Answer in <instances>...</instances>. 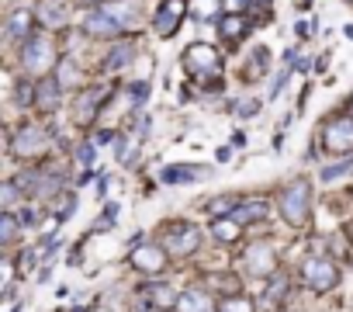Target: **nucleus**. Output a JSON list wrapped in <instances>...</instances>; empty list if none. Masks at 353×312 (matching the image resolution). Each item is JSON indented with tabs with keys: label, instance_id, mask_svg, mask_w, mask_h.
Segmentation results:
<instances>
[{
	"label": "nucleus",
	"instance_id": "obj_8",
	"mask_svg": "<svg viewBox=\"0 0 353 312\" xmlns=\"http://www.w3.org/2000/svg\"><path fill=\"white\" fill-rule=\"evenodd\" d=\"M322 142L332 156H353V118H332L322 132Z\"/></svg>",
	"mask_w": 353,
	"mask_h": 312
},
{
	"label": "nucleus",
	"instance_id": "obj_15",
	"mask_svg": "<svg viewBox=\"0 0 353 312\" xmlns=\"http://www.w3.org/2000/svg\"><path fill=\"white\" fill-rule=\"evenodd\" d=\"M250 28H253V21L246 14H222L219 18V35L225 42H243L250 35Z\"/></svg>",
	"mask_w": 353,
	"mask_h": 312
},
{
	"label": "nucleus",
	"instance_id": "obj_4",
	"mask_svg": "<svg viewBox=\"0 0 353 312\" xmlns=\"http://www.w3.org/2000/svg\"><path fill=\"white\" fill-rule=\"evenodd\" d=\"M52 63H56L52 42H49L46 35H32V39L25 42V52H21V66H25V73H32V77H46V73L52 70Z\"/></svg>",
	"mask_w": 353,
	"mask_h": 312
},
{
	"label": "nucleus",
	"instance_id": "obj_2",
	"mask_svg": "<svg viewBox=\"0 0 353 312\" xmlns=\"http://www.w3.org/2000/svg\"><path fill=\"white\" fill-rule=\"evenodd\" d=\"M184 70H188L194 80L212 84V80L222 77V56H219L215 46H208V42H194V46L184 49Z\"/></svg>",
	"mask_w": 353,
	"mask_h": 312
},
{
	"label": "nucleus",
	"instance_id": "obj_43",
	"mask_svg": "<svg viewBox=\"0 0 353 312\" xmlns=\"http://www.w3.org/2000/svg\"><path fill=\"white\" fill-rule=\"evenodd\" d=\"M350 111H353V101H350Z\"/></svg>",
	"mask_w": 353,
	"mask_h": 312
},
{
	"label": "nucleus",
	"instance_id": "obj_41",
	"mask_svg": "<svg viewBox=\"0 0 353 312\" xmlns=\"http://www.w3.org/2000/svg\"><path fill=\"white\" fill-rule=\"evenodd\" d=\"M80 4H97V0H80Z\"/></svg>",
	"mask_w": 353,
	"mask_h": 312
},
{
	"label": "nucleus",
	"instance_id": "obj_27",
	"mask_svg": "<svg viewBox=\"0 0 353 312\" xmlns=\"http://www.w3.org/2000/svg\"><path fill=\"white\" fill-rule=\"evenodd\" d=\"M128 101H132V108H142L145 101H149V84L142 80V84H132L128 87Z\"/></svg>",
	"mask_w": 353,
	"mask_h": 312
},
{
	"label": "nucleus",
	"instance_id": "obj_16",
	"mask_svg": "<svg viewBox=\"0 0 353 312\" xmlns=\"http://www.w3.org/2000/svg\"><path fill=\"white\" fill-rule=\"evenodd\" d=\"M142 298L149 302V309H170V305H176V302H181V295H176L170 284H145L142 288Z\"/></svg>",
	"mask_w": 353,
	"mask_h": 312
},
{
	"label": "nucleus",
	"instance_id": "obj_11",
	"mask_svg": "<svg viewBox=\"0 0 353 312\" xmlns=\"http://www.w3.org/2000/svg\"><path fill=\"white\" fill-rule=\"evenodd\" d=\"M83 32L94 35V39H118L121 35V18L111 14V8L108 11H90L83 18Z\"/></svg>",
	"mask_w": 353,
	"mask_h": 312
},
{
	"label": "nucleus",
	"instance_id": "obj_23",
	"mask_svg": "<svg viewBox=\"0 0 353 312\" xmlns=\"http://www.w3.org/2000/svg\"><path fill=\"white\" fill-rule=\"evenodd\" d=\"M39 21L52 28V25H63L66 14H63V8L56 4V0H42V14H39Z\"/></svg>",
	"mask_w": 353,
	"mask_h": 312
},
{
	"label": "nucleus",
	"instance_id": "obj_35",
	"mask_svg": "<svg viewBox=\"0 0 353 312\" xmlns=\"http://www.w3.org/2000/svg\"><path fill=\"white\" fill-rule=\"evenodd\" d=\"M73 205H77V198H73V195H66V198H63V208H59V222L73 215Z\"/></svg>",
	"mask_w": 353,
	"mask_h": 312
},
{
	"label": "nucleus",
	"instance_id": "obj_36",
	"mask_svg": "<svg viewBox=\"0 0 353 312\" xmlns=\"http://www.w3.org/2000/svg\"><path fill=\"white\" fill-rule=\"evenodd\" d=\"M294 35H298V39H308V35H312V21H298V25H294Z\"/></svg>",
	"mask_w": 353,
	"mask_h": 312
},
{
	"label": "nucleus",
	"instance_id": "obj_20",
	"mask_svg": "<svg viewBox=\"0 0 353 312\" xmlns=\"http://www.w3.org/2000/svg\"><path fill=\"white\" fill-rule=\"evenodd\" d=\"M132 56H135V49H132L128 42H118V46L108 52V59H104V70H108V73H118V70H125V66L132 63Z\"/></svg>",
	"mask_w": 353,
	"mask_h": 312
},
{
	"label": "nucleus",
	"instance_id": "obj_19",
	"mask_svg": "<svg viewBox=\"0 0 353 312\" xmlns=\"http://www.w3.org/2000/svg\"><path fill=\"white\" fill-rule=\"evenodd\" d=\"M267 215H270V205L260 202V198H256V202H239L236 212H232V219H236L239 226H246V222H263Z\"/></svg>",
	"mask_w": 353,
	"mask_h": 312
},
{
	"label": "nucleus",
	"instance_id": "obj_26",
	"mask_svg": "<svg viewBox=\"0 0 353 312\" xmlns=\"http://www.w3.org/2000/svg\"><path fill=\"white\" fill-rule=\"evenodd\" d=\"M219 312H256V309H253V302L246 295H229V298H222Z\"/></svg>",
	"mask_w": 353,
	"mask_h": 312
},
{
	"label": "nucleus",
	"instance_id": "obj_42",
	"mask_svg": "<svg viewBox=\"0 0 353 312\" xmlns=\"http://www.w3.org/2000/svg\"><path fill=\"white\" fill-rule=\"evenodd\" d=\"M149 312H166V309H149Z\"/></svg>",
	"mask_w": 353,
	"mask_h": 312
},
{
	"label": "nucleus",
	"instance_id": "obj_30",
	"mask_svg": "<svg viewBox=\"0 0 353 312\" xmlns=\"http://www.w3.org/2000/svg\"><path fill=\"white\" fill-rule=\"evenodd\" d=\"M284 291H288V281H284V277H277V281L270 284V291H267V305L281 302V298H284Z\"/></svg>",
	"mask_w": 353,
	"mask_h": 312
},
{
	"label": "nucleus",
	"instance_id": "obj_9",
	"mask_svg": "<svg viewBox=\"0 0 353 312\" xmlns=\"http://www.w3.org/2000/svg\"><path fill=\"white\" fill-rule=\"evenodd\" d=\"M184 14H188V0H163L159 11H156V21H152L156 35H159V39L176 35V28H181V21H184Z\"/></svg>",
	"mask_w": 353,
	"mask_h": 312
},
{
	"label": "nucleus",
	"instance_id": "obj_14",
	"mask_svg": "<svg viewBox=\"0 0 353 312\" xmlns=\"http://www.w3.org/2000/svg\"><path fill=\"white\" fill-rule=\"evenodd\" d=\"M104 101H108V90H104V87H94V90L80 94V101H77V121H80V125H90V121L97 118V111H101Z\"/></svg>",
	"mask_w": 353,
	"mask_h": 312
},
{
	"label": "nucleus",
	"instance_id": "obj_28",
	"mask_svg": "<svg viewBox=\"0 0 353 312\" xmlns=\"http://www.w3.org/2000/svg\"><path fill=\"white\" fill-rule=\"evenodd\" d=\"M291 70H294V66H281V73L274 77V84H270V97H274V101H277V97H281V90L288 87V77H291Z\"/></svg>",
	"mask_w": 353,
	"mask_h": 312
},
{
	"label": "nucleus",
	"instance_id": "obj_21",
	"mask_svg": "<svg viewBox=\"0 0 353 312\" xmlns=\"http://www.w3.org/2000/svg\"><path fill=\"white\" fill-rule=\"evenodd\" d=\"M212 236L219 243H236L239 240V222L232 215H222V219H212Z\"/></svg>",
	"mask_w": 353,
	"mask_h": 312
},
{
	"label": "nucleus",
	"instance_id": "obj_33",
	"mask_svg": "<svg viewBox=\"0 0 353 312\" xmlns=\"http://www.w3.org/2000/svg\"><path fill=\"white\" fill-rule=\"evenodd\" d=\"M18 104H35V87L32 84H21L18 87Z\"/></svg>",
	"mask_w": 353,
	"mask_h": 312
},
{
	"label": "nucleus",
	"instance_id": "obj_3",
	"mask_svg": "<svg viewBox=\"0 0 353 312\" xmlns=\"http://www.w3.org/2000/svg\"><path fill=\"white\" fill-rule=\"evenodd\" d=\"M163 246L170 257H191L201 246V233L191 222H173L170 229H163Z\"/></svg>",
	"mask_w": 353,
	"mask_h": 312
},
{
	"label": "nucleus",
	"instance_id": "obj_22",
	"mask_svg": "<svg viewBox=\"0 0 353 312\" xmlns=\"http://www.w3.org/2000/svg\"><path fill=\"white\" fill-rule=\"evenodd\" d=\"M18 233H21V222H18V215L14 212H4L0 215V243H14L18 240Z\"/></svg>",
	"mask_w": 353,
	"mask_h": 312
},
{
	"label": "nucleus",
	"instance_id": "obj_5",
	"mask_svg": "<svg viewBox=\"0 0 353 312\" xmlns=\"http://www.w3.org/2000/svg\"><path fill=\"white\" fill-rule=\"evenodd\" d=\"M52 149V135L42 128V125H21L18 132H14V139H11V153L14 156H42V153H49Z\"/></svg>",
	"mask_w": 353,
	"mask_h": 312
},
{
	"label": "nucleus",
	"instance_id": "obj_17",
	"mask_svg": "<svg viewBox=\"0 0 353 312\" xmlns=\"http://www.w3.org/2000/svg\"><path fill=\"white\" fill-rule=\"evenodd\" d=\"M32 21H35V14L28 11V8H18V11H11V18H8V39L11 42H21V39H32L28 32H32Z\"/></svg>",
	"mask_w": 353,
	"mask_h": 312
},
{
	"label": "nucleus",
	"instance_id": "obj_29",
	"mask_svg": "<svg viewBox=\"0 0 353 312\" xmlns=\"http://www.w3.org/2000/svg\"><path fill=\"white\" fill-rule=\"evenodd\" d=\"M222 8H225V14H243V11L256 8V0H222Z\"/></svg>",
	"mask_w": 353,
	"mask_h": 312
},
{
	"label": "nucleus",
	"instance_id": "obj_13",
	"mask_svg": "<svg viewBox=\"0 0 353 312\" xmlns=\"http://www.w3.org/2000/svg\"><path fill=\"white\" fill-rule=\"evenodd\" d=\"M59 94H63L59 77H42L39 87H35V108L39 111H56L59 108Z\"/></svg>",
	"mask_w": 353,
	"mask_h": 312
},
{
	"label": "nucleus",
	"instance_id": "obj_10",
	"mask_svg": "<svg viewBox=\"0 0 353 312\" xmlns=\"http://www.w3.org/2000/svg\"><path fill=\"white\" fill-rule=\"evenodd\" d=\"M166 257H170L166 246H159V243H139L132 250V267L142 271V274H159L166 267Z\"/></svg>",
	"mask_w": 353,
	"mask_h": 312
},
{
	"label": "nucleus",
	"instance_id": "obj_12",
	"mask_svg": "<svg viewBox=\"0 0 353 312\" xmlns=\"http://www.w3.org/2000/svg\"><path fill=\"white\" fill-rule=\"evenodd\" d=\"M208 174H212V167H205V164H170V167H163L159 181L163 184H191V181H205Z\"/></svg>",
	"mask_w": 353,
	"mask_h": 312
},
{
	"label": "nucleus",
	"instance_id": "obj_24",
	"mask_svg": "<svg viewBox=\"0 0 353 312\" xmlns=\"http://www.w3.org/2000/svg\"><path fill=\"white\" fill-rule=\"evenodd\" d=\"M346 170H353V156H343L339 164H329V167H322V174H319V177H322L325 184H332V181H339Z\"/></svg>",
	"mask_w": 353,
	"mask_h": 312
},
{
	"label": "nucleus",
	"instance_id": "obj_32",
	"mask_svg": "<svg viewBox=\"0 0 353 312\" xmlns=\"http://www.w3.org/2000/svg\"><path fill=\"white\" fill-rule=\"evenodd\" d=\"M77 164H80V167H90V164H94V146H90V142L77 149Z\"/></svg>",
	"mask_w": 353,
	"mask_h": 312
},
{
	"label": "nucleus",
	"instance_id": "obj_39",
	"mask_svg": "<svg viewBox=\"0 0 353 312\" xmlns=\"http://www.w3.org/2000/svg\"><path fill=\"white\" fill-rule=\"evenodd\" d=\"M308 4H312V0H294V8H298V11H305Z\"/></svg>",
	"mask_w": 353,
	"mask_h": 312
},
{
	"label": "nucleus",
	"instance_id": "obj_34",
	"mask_svg": "<svg viewBox=\"0 0 353 312\" xmlns=\"http://www.w3.org/2000/svg\"><path fill=\"white\" fill-rule=\"evenodd\" d=\"M114 219H118V205H114V202H111V205H108V208H104V215H101V222H97V226H94V233H97V229H104V226H108V222H114Z\"/></svg>",
	"mask_w": 353,
	"mask_h": 312
},
{
	"label": "nucleus",
	"instance_id": "obj_18",
	"mask_svg": "<svg viewBox=\"0 0 353 312\" xmlns=\"http://www.w3.org/2000/svg\"><path fill=\"white\" fill-rule=\"evenodd\" d=\"M176 312H212V298H208V291H205V288H188V291H181Z\"/></svg>",
	"mask_w": 353,
	"mask_h": 312
},
{
	"label": "nucleus",
	"instance_id": "obj_25",
	"mask_svg": "<svg viewBox=\"0 0 353 312\" xmlns=\"http://www.w3.org/2000/svg\"><path fill=\"white\" fill-rule=\"evenodd\" d=\"M56 70H59V84H63V87H77V84H83V77H80V70H77L73 59H63Z\"/></svg>",
	"mask_w": 353,
	"mask_h": 312
},
{
	"label": "nucleus",
	"instance_id": "obj_7",
	"mask_svg": "<svg viewBox=\"0 0 353 312\" xmlns=\"http://www.w3.org/2000/svg\"><path fill=\"white\" fill-rule=\"evenodd\" d=\"M243 267H246L250 277H267V274H274V267H277V250H274V243H270V240L250 243V250H246V257H243Z\"/></svg>",
	"mask_w": 353,
	"mask_h": 312
},
{
	"label": "nucleus",
	"instance_id": "obj_38",
	"mask_svg": "<svg viewBox=\"0 0 353 312\" xmlns=\"http://www.w3.org/2000/svg\"><path fill=\"white\" fill-rule=\"evenodd\" d=\"M229 156H232L229 146H222V149H219V164H229Z\"/></svg>",
	"mask_w": 353,
	"mask_h": 312
},
{
	"label": "nucleus",
	"instance_id": "obj_6",
	"mask_svg": "<svg viewBox=\"0 0 353 312\" xmlns=\"http://www.w3.org/2000/svg\"><path fill=\"white\" fill-rule=\"evenodd\" d=\"M301 277H305V284L312 291H332L339 284V271H336V264L329 257H308L301 264Z\"/></svg>",
	"mask_w": 353,
	"mask_h": 312
},
{
	"label": "nucleus",
	"instance_id": "obj_1",
	"mask_svg": "<svg viewBox=\"0 0 353 312\" xmlns=\"http://www.w3.org/2000/svg\"><path fill=\"white\" fill-rule=\"evenodd\" d=\"M277 208H281L288 226H305L308 215H312V184L305 177H294L291 184H284V191L277 198Z\"/></svg>",
	"mask_w": 353,
	"mask_h": 312
},
{
	"label": "nucleus",
	"instance_id": "obj_37",
	"mask_svg": "<svg viewBox=\"0 0 353 312\" xmlns=\"http://www.w3.org/2000/svg\"><path fill=\"white\" fill-rule=\"evenodd\" d=\"M11 274H14V264H11V260H4V274H0V284H4V288L11 284Z\"/></svg>",
	"mask_w": 353,
	"mask_h": 312
},
{
	"label": "nucleus",
	"instance_id": "obj_40",
	"mask_svg": "<svg viewBox=\"0 0 353 312\" xmlns=\"http://www.w3.org/2000/svg\"><path fill=\"white\" fill-rule=\"evenodd\" d=\"M346 236H350V243H353V222H350V226H346Z\"/></svg>",
	"mask_w": 353,
	"mask_h": 312
},
{
	"label": "nucleus",
	"instance_id": "obj_31",
	"mask_svg": "<svg viewBox=\"0 0 353 312\" xmlns=\"http://www.w3.org/2000/svg\"><path fill=\"white\" fill-rule=\"evenodd\" d=\"M236 111H239L243 118H246V115H256V111H260V101H256V97H243V101L236 104Z\"/></svg>",
	"mask_w": 353,
	"mask_h": 312
}]
</instances>
